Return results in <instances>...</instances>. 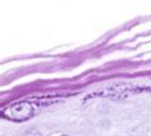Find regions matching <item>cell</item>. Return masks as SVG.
Wrapping results in <instances>:
<instances>
[{
  "label": "cell",
  "instance_id": "6da1fadb",
  "mask_svg": "<svg viewBox=\"0 0 151 136\" xmlns=\"http://www.w3.org/2000/svg\"><path fill=\"white\" fill-rule=\"evenodd\" d=\"M3 116L8 120L16 121V122H22L33 116V107L28 102H19L9 106L8 108L3 112Z\"/></svg>",
  "mask_w": 151,
  "mask_h": 136
},
{
  "label": "cell",
  "instance_id": "7a4b0ae2",
  "mask_svg": "<svg viewBox=\"0 0 151 136\" xmlns=\"http://www.w3.org/2000/svg\"><path fill=\"white\" fill-rule=\"evenodd\" d=\"M23 136H41V134L39 131H35V130H31V131H27Z\"/></svg>",
  "mask_w": 151,
  "mask_h": 136
},
{
  "label": "cell",
  "instance_id": "3957f363",
  "mask_svg": "<svg viewBox=\"0 0 151 136\" xmlns=\"http://www.w3.org/2000/svg\"><path fill=\"white\" fill-rule=\"evenodd\" d=\"M62 136H69V135H62Z\"/></svg>",
  "mask_w": 151,
  "mask_h": 136
}]
</instances>
